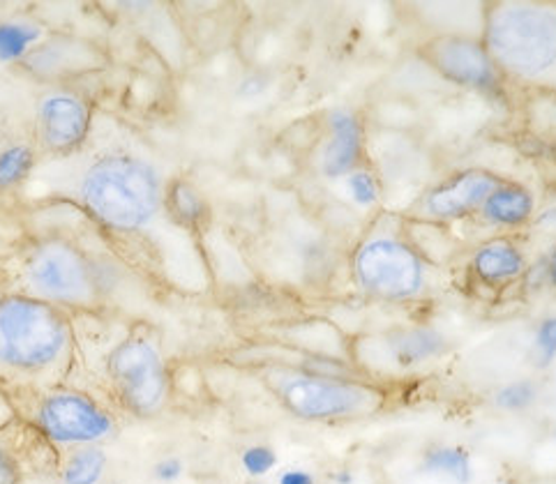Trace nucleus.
<instances>
[{
    "mask_svg": "<svg viewBox=\"0 0 556 484\" xmlns=\"http://www.w3.org/2000/svg\"><path fill=\"white\" fill-rule=\"evenodd\" d=\"M40 40V30L24 22L0 24V63L24 61L30 47Z\"/></svg>",
    "mask_w": 556,
    "mask_h": 484,
    "instance_id": "20",
    "label": "nucleus"
},
{
    "mask_svg": "<svg viewBox=\"0 0 556 484\" xmlns=\"http://www.w3.org/2000/svg\"><path fill=\"white\" fill-rule=\"evenodd\" d=\"M280 484H314V477L305 471H289L280 477Z\"/></svg>",
    "mask_w": 556,
    "mask_h": 484,
    "instance_id": "28",
    "label": "nucleus"
},
{
    "mask_svg": "<svg viewBox=\"0 0 556 484\" xmlns=\"http://www.w3.org/2000/svg\"><path fill=\"white\" fill-rule=\"evenodd\" d=\"M22 63L33 77L61 79L70 77V74H81L92 67H100L104 59L90 42L74 40V37H55V40L30 49Z\"/></svg>",
    "mask_w": 556,
    "mask_h": 484,
    "instance_id": "11",
    "label": "nucleus"
},
{
    "mask_svg": "<svg viewBox=\"0 0 556 484\" xmlns=\"http://www.w3.org/2000/svg\"><path fill=\"white\" fill-rule=\"evenodd\" d=\"M106 374L123 408L139 418L157 416L169 399V371L153 342H121L106 360Z\"/></svg>",
    "mask_w": 556,
    "mask_h": 484,
    "instance_id": "5",
    "label": "nucleus"
},
{
    "mask_svg": "<svg viewBox=\"0 0 556 484\" xmlns=\"http://www.w3.org/2000/svg\"><path fill=\"white\" fill-rule=\"evenodd\" d=\"M37 424L47 438L63 445H98L116 432L106 408L81 393H53L37 408Z\"/></svg>",
    "mask_w": 556,
    "mask_h": 484,
    "instance_id": "8",
    "label": "nucleus"
},
{
    "mask_svg": "<svg viewBox=\"0 0 556 484\" xmlns=\"http://www.w3.org/2000/svg\"><path fill=\"white\" fill-rule=\"evenodd\" d=\"M0 484H18V467L5 448H0Z\"/></svg>",
    "mask_w": 556,
    "mask_h": 484,
    "instance_id": "27",
    "label": "nucleus"
},
{
    "mask_svg": "<svg viewBox=\"0 0 556 484\" xmlns=\"http://www.w3.org/2000/svg\"><path fill=\"white\" fill-rule=\"evenodd\" d=\"M349 190H351V196H354V201L361 203V206H372V203L379 199L375 178L365 171H356L349 178Z\"/></svg>",
    "mask_w": 556,
    "mask_h": 484,
    "instance_id": "24",
    "label": "nucleus"
},
{
    "mask_svg": "<svg viewBox=\"0 0 556 484\" xmlns=\"http://www.w3.org/2000/svg\"><path fill=\"white\" fill-rule=\"evenodd\" d=\"M549 279H552V284L556 286V252H554L552 264H549Z\"/></svg>",
    "mask_w": 556,
    "mask_h": 484,
    "instance_id": "30",
    "label": "nucleus"
},
{
    "mask_svg": "<svg viewBox=\"0 0 556 484\" xmlns=\"http://www.w3.org/2000/svg\"><path fill=\"white\" fill-rule=\"evenodd\" d=\"M28 284L37 301L49 305H92L96 275L84 254L63 240H49L28 260Z\"/></svg>",
    "mask_w": 556,
    "mask_h": 484,
    "instance_id": "6",
    "label": "nucleus"
},
{
    "mask_svg": "<svg viewBox=\"0 0 556 484\" xmlns=\"http://www.w3.org/2000/svg\"><path fill=\"white\" fill-rule=\"evenodd\" d=\"M240 461H243V469L248 471V475L262 477L273 471L277 463V455L270 448H266V445H252V448H248L243 457H240Z\"/></svg>",
    "mask_w": 556,
    "mask_h": 484,
    "instance_id": "23",
    "label": "nucleus"
},
{
    "mask_svg": "<svg viewBox=\"0 0 556 484\" xmlns=\"http://www.w3.org/2000/svg\"><path fill=\"white\" fill-rule=\"evenodd\" d=\"M498 484H510V482H498Z\"/></svg>",
    "mask_w": 556,
    "mask_h": 484,
    "instance_id": "32",
    "label": "nucleus"
},
{
    "mask_svg": "<svg viewBox=\"0 0 556 484\" xmlns=\"http://www.w3.org/2000/svg\"><path fill=\"white\" fill-rule=\"evenodd\" d=\"M166 208L182 227H197L206 217V201L190 182L174 180L166 192Z\"/></svg>",
    "mask_w": 556,
    "mask_h": 484,
    "instance_id": "18",
    "label": "nucleus"
},
{
    "mask_svg": "<svg viewBox=\"0 0 556 484\" xmlns=\"http://www.w3.org/2000/svg\"><path fill=\"white\" fill-rule=\"evenodd\" d=\"M473 270L485 282H506L525 270V256L508 240H492L473 256Z\"/></svg>",
    "mask_w": 556,
    "mask_h": 484,
    "instance_id": "15",
    "label": "nucleus"
},
{
    "mask_svg": "<svg viewBox=\"0 0 556 484\" xmlns=\"http://www.w3.org/2000/svg\"><path fill=\"white\" fill-rule=\"evenodd\" d=\"M70 346L65 316L33 297L0 303V371L42 374L61 362Z\"/></svg>",
    "mask_w": 556,
    "mask_h": 484,
    "instance_id": "2",
    "label": "nucleus"
},
{
    "mask_svg": "<svg viewBox=\"0 0 556 484\" xmlns=\"http://www.w3.org/2000/svg\"><path fill=\"white\" fill-rule=\"evenodd\" d=\"M35 155L28 145H10L0 151V192L16 188L24 182L33 169Z\"/></svg>",
    "mask_w": 556,
    "mask_h": 484,
    "instance_id": "21",
    "label": "nucleus"
},
{
    "mask_svg": "<svg viewBox=\"0 0 556 484\" xmlns=\"http://www.w3.org/2000/svg\"><path fill=\"white\" fill-rule=\"evenodd\" d=\"M494 61L517 77L535 79L556 67V10L508 5L496 10L488 26Z\"/></svg>",
    "mask_w": 556,
    "mask_h": 484,
    "instance_id": "3",
    "label": "nucleus"
},
{
    "mask_svg": "<svg viewBox=\"0 0 556 484\" xmlns=\"http://www.w3.org/2000/svg\"><path fill=\"white\" fill-rule=\"evenodd\" d=\"M430 61L437 69L448 77L451 81L473 86V88H494L496 72L492 55L471 40L462 37H443V40L432 42Z\"/></svg>",
    "mask_w": 556,
    "mask_h": 484,
    "instance_id": "10",
    "label": "nucleus"
},
{
    "mask_svg": "<svg viewBox=\"0 0 556 484\" xmlns=\"http://www.w3.org/2000/svg\"><path fill=\"white\" fill-rule=\"evenodd\" d=\"M81 199L102 225L118 231H137L160 211V176L139 157L104 155L86 171Z\"/></svg>",
    "mask_w": 556,
    "mask_h": 484,
    "instance_id": "1",
    "label": "nucleus"
},
{
    "mask_svg": "<svg viewBox=\"0 0 556 484\" xmlns=\"http://www.w3.org/2000/svg\"><path fill=\"white\" fill-rule=\"evenodd\" d=\"M252 484H266V482H252Z\"/></svg>",
    "mask_w": 556,
    "mask_h": 484,
    "instance_id": "31",
    "label": "nucleus"
},
{
    "mask_svg": "<svg viewBox=\"0 0 556 484\" xmlns=\"http://www.w3.org/2000/svg\"><path fill=\"white\" fill-rule=\"evenodd\" d=\"M496 188L498 180L485 171L459 174L428 194L425 211L441 219H455L476 208H483V203Z\"/></svg>",
    "mask_w": 556,
    "mask_h": 484,
    "instance_id": "12",
    "label": "nucleus"
},
{
    "mask_svg": "<svg viewBox=\"0 0 556 484\" xmlns=\"http://www.w3.org/2000/svg\"><path fill=\"white\" fill-rule=\"evenodd\" d=\"M37 127L49 151L72 153L88 137L90 109L72 92H49L37 106Z\"/></svg>",
    "mask_w": 556,
    "mask_h": 484,
    "instance_id": "9",
    "label": "nucleus"
},
{
    "mask_svg": "<svg viewBox=\"0 0 556 484\" xmlns=\"http://www.w3.org/2000/svg\"><path fill=\"white\" fill-rule=\"evenodd\" d=\"M270 385L289 411L303 420L361 418L383 404V393L372 385L309 371H273Z\"/></svg>",
    "mask_w": 556,
    "mask_h": 484,
    "instance_id": "4",
    "label": "nucleus"
},
{
    "mask_svg": "<svg viewBox=\"0 0 556 484\" xmlns=\"http://www.w3.org/2000/svg\"><path fill=\"white\" fill-rule=\"evenodd\" d=\"M535 399H539V385L533 381H515L498 390L494 404L504 411H527Z\"/></svg>",
    "mask_w": 556,
    "mask_h": 484,
    "instance_id": "22",
    "label": "nucleus"
},
{
    "mask_svg": "<svg viewBox=\"0 0 556 484\" xmlns=\"http://www.w3.org/2000/svg\"><path fill=\"white\" fill-rule=\"evenodd\" d=\"M535 348H539V356L543 365H549L556 356V316L541 323L539 332H535Z\"/></svg>",
    "mask_w": 556,
    "mask_h": 484,
    "instance_id": "25",
    "label": "nucleus"
},
{
    "mask_svg": "<svg viewBox=\"0 0 556 484\" xmlns=\"http://www.w3.org/2000/svg\"><path fill=\"white\" fill-rule=\"evenodd\" d=\"M388 353L400 367H414L425 360H432L446 351V337L432 328H412L391 334Z\"/></svg>",
    "mask_w": 556,
    "mask_h": 484,
    "instance_id": "14",
    "label": "nucleus"
},
{
    "mask_svg": "<svg viewBox=\"0 0 556 484\" xmlns=\"http://www.w3.org/2000/svg\"><path fill=\"white\" fill-rule=\"evenodd\" d=\"M422 471L434 475H448L459 484H469L473 477L471 457L465 448H432L422 459Z\"/></svg>",
    "mask_w": 556,
    "mask_h": 484,
    "instance_id": "19",
    "label": "nucleus"
},
{
    "mask_svg": "<svg viewBox=\"0 0 556 484\" xmlns=\"http://www.w3.org/2000/svg\"><path fill=\"white\" fill-rule=\"evenodd\" d=\"M106 453L100 445H81L63 467V484H98L106 471Z\"/></svg>",
    "mask_w": 556,
    "mask_h": 484,
    "instance_id": "17",
    "label": "nucleus"
},
{
    "mask_svg": "<svg viewBox=\"0 0 556 484\" xmlns=\"http://www.w3.org/2000/svg\"><path fill=\"white\" fill-rule=\"evenodd\" d=\"M336 482L338 484H351V482H354V475H351V473H336Z\"/></svg>",
    "mask_w": 556,
    "mask_h": 484,
    "instance_id": "29",
    "label": "nucleus"
},
{
    "mask_svg": "<svg viewBox=\"0 0 556 484\" xmlns=\"http://www.w3.org/2000/svg\"><path fill=\"white\" fill-rule=\"evenodd\" d=\"M356 275L365 291L386 301H406L422 289V260L393 238H375L356 254Z\"/></svg>",
    "mask_w": 556,
    "mask_h": 484,
    "instance_id": "7",
    "label": "nucleus"
},
{
    "mask_svg": "<svg viewBox=\"0 0 556 484\" xmlns=\"http://www.w3.org/2000/svg\"><path fill=\"white\" fill-rule=\"evenodd\" d=\"M153 473L160 482H176L182 475V463L176 457H166V459L155 463Z\"/></svg>",
    "mask_w": 556,
    "mask_h": 484,
    "instance_id": "26",
    "label": "nucleus"
},
{
    "mask_svg": "<svg viewBox=\"0 0 556 484\" xmlns=\"http://www.w3.org/2000/svg\"><path fill=\"white\" fill-rule=\"evenodd\" d=\"M531 213L533 196L522 188H496L483 203V215L494 225H525Z\"/></svg>",
    "mask_w": 556,
    "mask_h": 484,
    "instance_id": "16",
    "label": "nucleus"
},
{
    "mask_svg": "<svg viewBox=\"0 0 556 484\" xmlns=\"http://www.w3.org/2000/svg\"><path fill=\"white\" fill-rule=\"evenodd\" d=\"M332 139L324 151V174L338 178L354 169L361 157V125L349 111L330 114Z\"/></svg>",
    "mask_w": 556,
    "mask_h": 484,
    "instance_id": "13",
    "label": "nucleus"
}]
</instances>
